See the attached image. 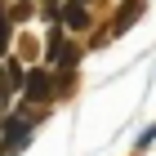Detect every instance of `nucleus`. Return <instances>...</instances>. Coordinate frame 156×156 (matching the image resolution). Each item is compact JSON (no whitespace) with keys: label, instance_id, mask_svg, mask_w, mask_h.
I'll list each match as a JSON object with an SVG mask.
<instances>
[{"label":"nucleus","instance_id":"obj_1","mask_svg":"<svg viewBox=\"0 0 156 156\" xmlns=\"http://www.w3.org/2000/svg\"><path fill=\"white\" fill-rule=\"evenodd\" d=\"M18 80H23V67H18V62H5V67H0V103L13 94V85H18Z\"/></svg>","mask_w":156,"mask_h":156},{"label":"nucleus","instance_id":"obj_2","mask_svg":"<svg viewBox=\"0 0 156 156\" xmlns=\"http://www.w3.org/2000/svg\"><path fill=\"white\" fill-rule=\"evenodd\" d=\"M143 5H147V0H125V5H120V13H116V23H112V31H125V27L143 13Z\"/></svg>","mask_w":156,"mask_h":156},{"label":"nucleus","instance_id":"obj_3","mask_svg":"<svg viewBox=\"0 0 156 156\" xmlns=\"http://www.w3.org/2000/svg\"><path fill=\"white\" fill-rule=\"evenodd\" d=\"M27 129H31V125H27V116H13L9 125H5V138H9L13 147H23V143H27Z\"/></svg>","mask_w":156,"mask_h":156},{"label":"nucleus","instance_id":"obj_4","mask_svg":"<svg viewBox=\"0 0 156 156\" xmlns=\"http://www.w3.org/2000/svg\"><path fill=\"white\" fill-rule=\"evenodd\" d=\"M62 23H67V27H85V23H89L85 5H72V0H67V5H62Z\"/></svg>","mask_w":156,"mask_h":156},{"label":"nucleus","instance_id":"obj_5","mask_svg":"<svg viewBox=\"0 0 156 156\" xmlns=\"http://www.w3.org/2000/svg\"><path fill=\"white\" fill-rule=\"evenodd\" d=\"M27 98H49V76H45V72L27 76Z\"/></svg>","mask_w":156,"mask_h":156},{"label":"nucleus","instance_id":"obj_6","mask_svg":"<svg viewBox=\"0 0 156 156\" xmlns=\"http://www.w3.org/2000/svg\"><path fill=\"white\" fill-rule=\"evenodd\" d=\"M9 40H13V31H9V18L0 13V49H9Z\"/></svg>","mask_w":156,"mask_h":156},{"label":"nucleus","instance_id":"obj_7","mask_svg":"<svg viewBox=\"0 0 156 156\" xmlns=\"http://www.w3.org/2000/svg\"><path fill=\"white\" fill-rule=\"evenodd\" d=\"M72 5H89V0H72Z\"/></svg>","mask_w":156,"mask_h":156}]
</instances>
